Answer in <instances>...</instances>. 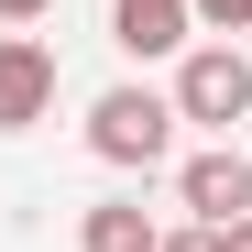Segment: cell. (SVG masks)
Masks as SVG:
<instances>
[{
	"mask_svg": "<svg viewBox=\"0 0 252 252\" xmlns=\"http://www.w3.org/2000/svg\"><path fill=\"white\" fill-rule=\"evenodd\" d=\"M164 99H176V121H197V132H220V143H230V121L252 110V55L208 33V44L176 55V88H164Z\"/></svg>",
	"mask_w": 252,
	"mask_h": 252,
	"instance_id": "obj_2",
	"label": "cell"
},
{
	"mask_svg": "<svg viewBox=\"0 0 252 252\" xmlns=\"http://www.w3.org/2000/svg\"><path fill=\"white\" fill-rule=\"evenodd\" d=\"M88 154H99V164H121V176H154V164L176 154V99L143 88V77L99 88V99H88Z\"/></svg>",
	"mask_w": 252,
	"mask_h": 252,
	"instance_id": "obj_1",
	"label": "cell"
},
{
	"mask_svg": "<svg viewBox=\"0 0 252 252\" xmlns=\"http://www.w3.org/2000/svg\"><path fill=\"white\" fill-rule=\"evenodd\" d=\"M187 22H197V33H220V44H230V33H252V0H187Z\"/></svg>",
	"mask_w": 252,
	"mask_h": 252,
	"instance_id": "obj_7",
	"label": "cell"
},
{
	"mask_svg": "<svg viewBox=\"0 0 252 252\" xmlns=\"http://www.w3.org/2000/svg\"><path fill=\"white\" fill-rule=\"evenodd\" d=\"M176 208H187L197 230L252 220V154H241V143H197V154L176 164Z\"/></svg>",
	"mask_w": 252,
	"mask_h": 252,
	"instance_id": "obj_3",
	"label": "cell"
},
{
	"mask_svg": "<svg viewBox=\"0 0 252 252\" xmlns=\"http://www.w3.org/2000/svg\"><path fill=\"white\" fill-rule=\"evenodd\" d=\"M154 252H220V230H197V220H187V230H164Z\"/></svg>",
	"mask_w": 252,
	"mask_h": 252,
	"instance_id": "obj_8",
	"label": "cell"
},
{
	"mask_svg": "<svg viewBox=\"0 0 252 252\" xmlns=\"http://www.w3.org/2000/svg\"><path fill=\"white\" fill-rule=\"evenodd\" d=\"M55 110V44L44 33H0V132H33Z\"/></svg>",
	"mask_w": 252,
	"mask_h": 252,
	"instance_id": "obj_4",
	"label": "cell"
},
{
	"mask_svg": "<svg viewBox=\"0 0 252 252\" xmlns=\"http://www.w3.org/2000/svg\"><path fill=\"white\" fill-rule=\"evenodd\" d=\"M164 230H154V208L143 197H99L88 220H77V252H154Z\"/></svg>",
	"mask_w": 252,
	"mask_h": 252,
	"instance_id": "obj_6",
	"label": "cell"
},
{
	"mask_svg": "<svg viewBox=\"0 0 252 252\" xmlns=\"http://www.w3.org/2000/svg\"><path fill=\"white\" fill-rule=\"evenodd\" d=\"M220 252H252V220H230V230H220Z\"/></svg>",
	"mask_w": 252,
	"mask_h": 252,
	"instance_id": "obj_10",
	"label": "cell"
},
{
	"mask_svg": "<svg viewBox=\"0 0 252 252\" xmlns=\"http://www.w3.org/2000/svg\"><path fill=\"white\" fill-rule=\"evenodd\" d=\"M110 44L132 66H154V55H187L197 22H187V0H110Z\"/></svg>",
	"mask_w": 252,
	"mask_h": 252,
	"instance_id": "obj_5",
	"label": "cell"
},
{
	"mask_svg": "<svg viewBox=\"0 0 252 252\" xmlns=\"http://www.w3.org/2000/svg\"><path fill=\"white\" fill-rule=\"evenodd\" d=\"M44 11H55V0H0V22H11V33H33Z\"/></svg>",
	"mask_w": 252,
	"mask_h": 252,
	"instance_id": "obj_9",
	"label": "cell"
}]
</instances>
